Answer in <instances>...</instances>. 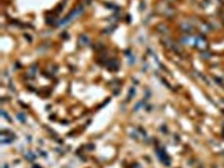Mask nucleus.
<instances>
[{
	"label": "nucleus",
	"mask_w": 224,
	"mask_h": 168,
	"mask_svg": "<svg viewBox=\"0 0 224 168\" xmlns=\"http://www.w3.org/2000/svg\"><path fill=\"white\" fill-rule=\"evenodd\" d=\"M84 11V9L82 6H80L78 7L72 11L71 13H70L66 17H64V19H61V21H59V22L57 23V26L58 27H61V26H64L67 25V24L71 23L73 20L76 19L77 17H78L80 15L83 13V12Z\"/></svg>",
	"instance_id": "obj_1"
},
{
	"label": "nucleus",
	"mask_w": 224,
	"mask_h": 168,
	"mask_svg": "<svg viewBox=\"0 0 224 168\" xmlns=\"http://www.w3.org/2000/svg\"><path fill=\"white\" fill-rule=\"evenodd\" d=\"M162 43L163 45L165 46L166 48L174 51L176 53H182L183 50L181 48V47L170 38H165L162 39Z\"/></svg>",
	"instance_id": "obj_2"
},
{
	"label": "nucleus",
	"mask_w": 224,
	"mask_h": 168,
	"mask_svg": "<svg viewBox=\"0 0 224 168\" xmlns=\"http://www.w3.org/2000/svg\"><path fill=\"white\" fill-rule=\"evenodd\" d=\"M195 45L198 50L204 51H206V49H208V43L207 40H206L205 38L201 36H198L197 38H196Z\"/></svg>",
	"instance_id": "obj_3"
},
{
	"label": "nucleus",
	"mask_w": 224,
	"mask_h": 168,
	"mask_svg": "<svg viewBox=\"0 0 224 168\" xmlns=\"http://www.w3.org/2000/svg\"><path fill=\"white\" fill-rule=\"evenodd\" d=\"M180 28L184 32L187 33H190L193 30V26H191L189 23H186V22H183L180 24Z\"/></svg>",
	"instance_id": "obj_4"
},
{
	"label": "nucleus",
	"mask_w": 224,
	"mask_h": 168,
	"mask_svg": "<svg viewBox=\"0 0 224 168\" xmlns=\"http://www.w3.org/2000/svg\"><path fill=\"white\" fill-rule=\"evenodd\" d=\"M195 39L196 38H193V36H185L181 39V41L185 45H193L195 43Z\"/></svg>",
	"instance_id": "obj_5"
},
{
	"label": "nucleus",
	"mask_w": 224,
	"mask_h": 168,
	"mask_svg": "<svg viewBox=\"0 0 224 168\" xmlns=\"http://www.w3.org/2000/svg\"><path fill=\"white\" fill-rule=\"evenodd\" d=\"M106 66L111 70H116L118 68V63L116 59H112L106 63Z\"/></svg>",
	"instance_id": "obj_6"
},
{
	"label": "nucleus",
	"mask_w": 224,
	"mask_h": 168,
	"mask_svg": "<svg viewBox=\"0 0 224 168\" xmlns=\"http://www.w3.org/2000/svg\"><path fill=\"white\" fill-rule=\"evenodd\" d=\"M156 28H157V30L159 32L164 34V35H168V34H169V33H170V31H169V29L168 27L163 24H158Z\"/></svg>",
	"instance_id": "obj_7"
},
{
	"label": "nucleus",
	"mask_w": 224,
	"mask_h": 168,
	"mask_svg": "<svg viewBox=\"0 0 224 168\" xmlns=\"http://www.w3.org/2000/svg\"><path fill=\"white\" fill-rule=\"evenodd\" d=\"M163 13L164 15H166V17H172L175 14V11L171 7H167L164 9Z\"/></svg>",
	"instance_id": "obj_8"
},
{
	"label": "nucleus",
	"mask_w": 224,
	"mask_h": 168,
	"mask_svg": "<svg viewBox=\"0 0 224 168\" xmlns=\"http://www.w3.org/2000/svg\"><path fill=\"white\" fill-rule=\"evenodd\" d=\"M199 28H200V31L203 33H208L210 32V27L208 26V24H206V23H201L200 25L199 26Z\"/></svg>",
	"instance_id": "obj_9"
},
{
	"label": "nucleus",
	"mask_w": 224,
	"mask_h": 168,
	"mask_svg": "<svg viewBox=\"0 0 224 168\" xmlns=\"http://www.w3.org/2000/svg\"><path fill=\"white\" fill-rule=\"evenodd\" d=\"M80 43H82L83 45H88L89 43V39L88 36L85 35H82L80 37Z\"/></svg>",
	"instance_id": "obj_10"
},
{
	"label": "nucleus",
	"mask_w": 224,
	"mask_h": 168,
	"mask_svg": "<svg viewBox=\"0 0 224 168\" xmlns=\"http://www.w3.org/2000/svg\"><path fill=\"white\" fill-rule=\"evenodd\" d=\"M116 27L115 26H109V28H106L105 30H104V32L105 34H111L112 32H113L114 31V30H115Z\"/></svg>",
	"instance_id": "obj_11"
},
{
	"label": "nucleus",
	"mask_w": 224,
	"mask_h": 168,
	"mask_svg": "<svg viewBox=\"0 0 224 168\" xmlns=\"http://www.w3.org/2000/svg\"><path fill=\"white\" fill-rule=\"evenodd\" d=\"M18 118L19 119L22 121V122H24V120H25V118H24V116L22 114H20L18 115Z\"/></svg>",
	"instance_id": "obj_12"
},
{
	"label": "nucleus",
	"mask_w": 224,
	"mask_h": 168,
	"mask_svg": "<svg viewBox=\"0 0 224 168\" xmlns=\"http://www.w3.org/2000/svg\"><path fill=\"white\" fill-rule=\"evenodd\" d=\"M135 62V58L133 56L130 55L129 56V63L130 64H133Z\"/></svg>",
	"instance_id": "obj_13"
},
{
	"label": "nucleus",
	"mask_w": 224,
	"mask_h": 168,
	"mask_svg": "<svg viewBox=\"0 0 224 168\" xmlns=\"http://www.w3.org/2000/svg\"><path fill=\"white\" fill-rule=\"evenodd\" d=\"M62 36H63V38L64 39H67L69 38V35L66 32H63L62 34Z\"/></svg>",
	"instance_id": "obj_14"
},
{
	"label": "nucleus",
	"mask_w": 224,
	"mask_h": 168,
	"mask_svg": "<svg viewBox=\"0 0 224 168\" xmlns=\"http://www.w3.org/2000/svg\"><path fill=\"white\" fill-rule=\"evenodd\" d=\"M24 36H25L26 39L27 40H28L29 42L32 41V37H31L30 36H29L28 34H25V35H24Z\"/></svg>",
	"instance_id": "obj_15"
},
{
	"label": "nucleus",
	"mask_w": 224,
	"mask_h": 168,
	"mask_svg": "<svg viewBox=\"0 0 224 168\" xmlns=\"http://www.w3.org/2000/svg\"><path fill=\"white\" fill-rule=\"evenodd\" d=\"M168 1H176V0H168Z\"/></svg>",
	"instance_id": "obj_16"
},
{
	"label": "nucleus",
	"mask_w": 224,
	"mask_h": 168,
	"mask_svg": "<svg viewBox=\"0 0 224 168\" xmlns=\"http://www.w3.org/2000/svg\"><path fill=\"white\" fill-rule=\"evenodd\" d=\"M223 23L224 24V17H223Z\"/></svg>",
	"instance_id": "obj_17"
}]
</instances>
